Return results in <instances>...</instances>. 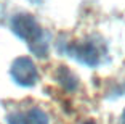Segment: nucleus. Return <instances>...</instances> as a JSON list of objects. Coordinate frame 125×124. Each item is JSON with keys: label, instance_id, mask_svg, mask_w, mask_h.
Listing matches in <instances>:
<instances>
[{"label": "nucleus", "instance_id": "1", "mask_svg": "<svg viewBox=\"0 0 125 124\" xmlns=\"http://www.w3.org/2000/svg\"><path fill=\"white\" fill-rule=\"evenodd\" d=\"M11 29L18 37L26 40L29 48L37 56H47L48 52V37L42 31L39 23L32 15L19 13L11 19Z\"/></svg>", "mask_w": 125, "mask_h": 124}, {"label": "nucleus", "instance_id": "3", "mask_svg": "<svg viewBox=\"0 0 125 124\" xmlns=\"http://www.w3.org/2000/svg\"><path fill=\"white\" fill-rule=\"evenodd\" d=\"M11 76L18 82L19 85H34L39 79V73H37L35 65L32 60L27 56H21L16 58L11 65Z\"/></svg>", "mask_w": 125, "mask_h": 124}, {"label": "nucleus", "instance_id": "6", "mask_svg": "<svg viewBox=\"0 0 125 124\" xmlns=\"http://www.w3.org/2000/svg\"><path fill=\"white\" fill-rule=\"evenodd\" d=\"M83 124H95L93 121H87V123H83Z\"/></svg>", "mask_w": 125, "mask_h": 124}, {"label": "nucleus", "instance_id": "5", "mask_svg": "<svg viewBox=\"0 0 125 124\" xmlns=\"http://www.w3.org/2000/svg\"><path fill=\"white\" fill-rule=\"evenodd\" d=\"M122 124H125V111H124V116H122Z\"/></svg>", "mask_w": 125, "mask_h": 124}, {"label": "nucleus", "instance_id": "4", "mask_svg": "<svg viewBox=\"0 0 125 124\" xmlns=\"http://www.w3.org/2000/svg\"><path fill=\"white\" fill-rule=\"evenodd\" d=\"M10 124H48V116L39 108H31L22 114L11 116Z\"/></svg>", "mask_w": 125, "mask_h": 124}, {"label": "nucleus", "instance_id": "2", "mask_svg": "<svg viewBox=\"0 0 125 124\" xmlns=\"http://www.w3.org/2000/svg\"><path fill=\"white\" fill-rule=\"evenodd\" d=\"M66 52L69 56L75 58L77 61L88 66H96L104 60L106 56V45L98 37H85L83 40L71 42L67 45Z\"/></svg>", "mask_w": 125, "mask_h": 124}]
</instances>
